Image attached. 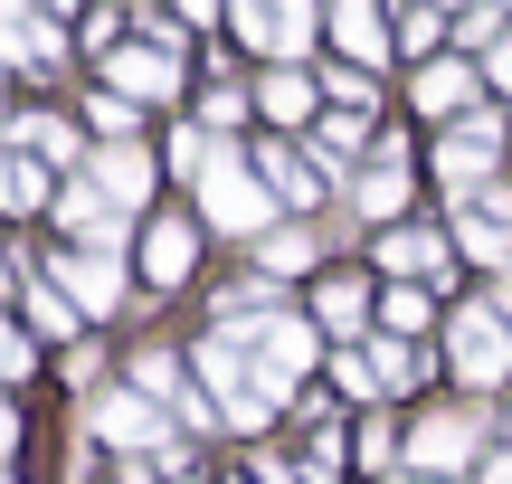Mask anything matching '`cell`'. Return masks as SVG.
I'll return each mask as SVG.
<instances>
[{
	"instance_id": "1",
	"label": "cell",
	"mask_w": 512,
	"mask_h": 484,
	"mask_svg": "<svg viewBox=\"0 0 512 484\" xmlns=\"http://www.w3.org/2000/svg\"><path fill=\"white\" fill-rule=\"evenodd\" d=\"M275 200H285V190H275V181H256L238 152H219V162L200 171V209L228 228V238H266V228H275Z\"/></svg>"
},
{
	"instance_id": "2",
	"label": "cell",
	"mask_w": 512,
	"mask_h": 484,
	"mask_svg": "<svg viewBox=\"0 0 512 484\" xmlns=\"http://www.w3.org/2000/svg\"><path fill=\"white\" fill-rule=\"evenodd\" d=\"M446 352H456V371L475 380V390H494V380L512 371V342H503V323L484 314V304H456V333H446Z\"/></svg>"
},
{
	"instance_id": "3",
	"label": "cell",
	"mask_w": 512,
	"mask_h": 484,
	"mask_svg": "<svg viewBox=\"0 0 512 484\" xmlns=\"http://www.w3.org/2000/svg\"><path fill=\"white\" fill-rule=\"evenodd\" d=\"M238 38L266 57H304L313 38V0H238Z\"/></svg>"
},
{
	"instance_id": "4",
	"label": "cell",
	"mask_w": 512,
	"mask_h": 484,
	"mask_svg": "<svg viewBox=\"0 0 512 484\" xmlns=\"http://www.w3.org/2000/svg\"><path fill=\"white\" fill-rule=\"evenodd\" d=\"M105 76H114V95H133V105H162V95H181V67H171L162 38H152V48H114Z\"/></svg>"
},
{
	"instance_id": "5",
	"label": "cell",
	"mask_w": 512,
	"mask_h": 484,
	"mask_svg": "<svg viewBox=\"0 0 512 484\" xmlns=\"http://www.w3.org/2000/svg\"><path fill=\"white\" fill-rule=\"evenodd\" d=\"M57 285H67V295L86 304V314H114V295H124V266H114V247H76Z\"/></svg>"
},
{
	"instance_id": "6",
	"label": "cell",
	"mask_w": 512,
	"mask_h": 484,
	"mask_svg": "<svg viewBox=\"0 0 512 484\" xmlns=\"http://www.w3.org/2000/svg\"><path fill=\"white\" fill-rule=\"evenodd\" d=\"M57 228H67L76 247H114V238H124V219H114L105 190H67V200H57Z\"/></svg>"
},
{
	"instance_id": "7",
	"label": "cell",
	"mask_w": 512,
	"mask_h": 484,
	"mask_svg": "<svg viewBox=\"0 0 512 484\" xmlns=\"http://www.w3.org/2000/svg\"><path fill=\"white\" fill-rule=\"evenodd\" d=\"M95 428H105L114 447H152V390H143V380H133V390L95 399Z\"/></svg>"
},
{
	"instance_id": "8",
	"label": "cell",
	"mask_w": 512,
	"mask_h": 484,
	"mask_svg": "<svg viewBox=\"0 0 512 484\" xmlns=\"http://www.w3.org/2000/svg\"><path fill=\"white\" fill-rule=\"evenodd\" d=\"M437 171H446L456 190H484V171H494V124H465V133H446Z\"/></svg>"
},
{
	"instance_id": "9",
	"label": "cell",
	"mask_w": 512,
	"mask_h": 484,
	"mask_svg": "<svg viewBox=\"0 0 512 484\" xmlns=\"http://www.w3.org/2000/svg\"><path fill=\"white\" fill-rule=\"evenodd\" d=\"M95 190H105L114 209H133L152 190V152H133V143H114V152H95Z\"/></svg>"
},
{
	"instance_id": "10",
	"label": "cell",
	"mask_w": 512,
	"mask_h": 484,
	"mask_svg": "<svg viewBox=\"0 0 512 484\" xmlns=\"http://www.w3.org/2000/svg\"><path fill=\"white\" fill-rule=\"evenodd\" d=\"M332 38H342V48L370 67V57L389 48V19H380V0H332Z\"/></svg>"
},
{
	"instance_id": "11",
	"label": "cell",
	"mask_w": 512,
	"mask_h": 484,
	"mask_svg": "<svg viewBox=\"0 0 512 484\" xmlns=\"http://www.w3.org/2000/svg\"><path fill=\"white\" fill-rule=\"evenodd\" d=\"M465 456H475V428H456V418H427V428H418V447H408V466H427V475H456Z\"/></svg>"
},
{
	"instance_id": "12",
	"label": "cell",
	"mask_w": 512,
	"mask_h": 484,
	"mask_svg": "<svg viewBox=\"0 0 512 484\" xmlns=\"http://www.w3.org/2000/svg\"><path fill=\"white\" fill-rule=\"evenodd\" d=\"M475 86H484V76L465 67V57H437V67L418 76V105L427 114H465V105H475Z\"/></svg>"
},
{
	"instance_id": "13",
	"label": "cell",
	"mask_w": 512,
	"mask_h": 484,
	"mask_svg": "<svg viewBox=\"0 0 512 484\" xmlns=\"http://www.w3.org/2000/svg\"><path fill=\"white\" fill-rule=\"evenodd\" d=\"M181 266H190V228H181V219H152V238H143V276L171 285Z\"/></svg>"
},
{
	"instance_id": "14",
	"label": "cell",
	"mask_w": 512,
	"mask_h": 484,
	"mask_svg": "<svg viewBox=\"0 0 512 484\" xmlns=\"http://www.w3.org/2000/svg\"><path fill=\"white\" fill-rule=\"evenodd\" d=\"M313 314H323V333H361V314H370V295H361V276H332L323 295H313Z\"/></svg>"
},
{
	"instance_id": "15",
	"label": "cell",
	"mask_w": 512,
	"mask_h": 484,
	"mask_svg": "<svg viewBox=\"0 0 512 484\" xmlns=\"http://www.w3.org/2000/svg\"><path fill=\"white\" fill-rule=\"evenodd\" d=\"M456 238H465V257H484V266H503V200H484V209H465V219H456Z\"/></svg>"
},
{
	"instance_id": "16",
	"label": "cell",
	"mask_w": 512,
	"mask_h": 484,
	"mask_svg": "<svg viewBox=\"0 0 512 484\" xmlns=\"http://www.w3.org/2000/svg\"><path fill=\"white\" fill-rule=\"evenodd\" d=\"M380 257L399 266V276H437V266H446V247H437V238H418V228H389V238H380Z\"/></svg>"
},
{
	"instance_id": "17",
	"label": "cell",
	"mask_w": 512,
	"mask_h": 484,
	"mask_svg": "<svg viewBox=\"0 0 512 484\" xmlns=\"http://www.w3.org/2000/svg\"><path fill=\"white\" fill-rule=\"evenodd\" d=\"M399 200H408V171L389 162V143H380V162L361 171V209H370V219H389V209H399Z\"/></svg>"
},
{
	"instance_id": "18",
	"label": "cell",
	"mask_w": 512,
	"mask_h": 484,
	"mask_svg": "<svg viewBox=\"0 0 512 484\" xmlns=\"http://www.w3.org/2000/svg\"><path fill=\"white\" fill-rule=\"evenodd\" d=\"M408 380H418V352H408V342H370V390H408Z\"/></svg>"
},
{
	"instance_id": "19",
	"label": "cell",
	"mask_w": 512,
	"mask_h": 484,
	"mask_svg": "<svg viewBox=\"0 0 512 484\" xmlns=\"http://www.w3.org/2000/svg\"><path fill=\"white\" fill-rule=\"evenodd\" d=\"M19 143H29L38 162H76V133L57 124V114H29V124H19Z\"/></svg>"
},
{
	"instance_id": "20",
	"label": "cell",
	"mask_w": 512,
	"mask_h": 484,
	"mask_svg": "<svg viewBox=\"0 0 512 484\" xmlns=\"http://www.w3.org/2000/svg\"><path fill=\"white\" fill-rule=\"evenodd\" d=\"M266 114L275 124H304L313 114V76H266Z\"/></svg>"
},
{
	"instance_id": "21",
	"label": "cell",
	"mask_w": 512,
	"mask_h": 484,
	"mask_svg": "<svg viewBox=\"0 0 512 484\" xmlns=\"http://www.w3.org/2000/svg\"><path fill=\"white\" fill-rule=\"evenodd\" d=\"M256 257H266L275 276H294V266L313 257V238H304V228H266V238H256Z\"/></svg>"
},
{
	"instance_id": "22",
	"label": "cell",
	"mask_w": 512,
	"mask_h": 484,
	"mask_svg": "<svg viewBox=\"0 0 512 484\" xmlns=\"http://www.w3.org/2000/svg\"><path fill=\"white\" fill-rule=\"evenodd\" d=\"M380 323H389V333H418V323H427V295H418V285H389V295H380Z\"/></svg>"
},
{
	"instance_id": "23",
	"label": "cell",
	"mask_w": 512,
	"mask_h": 484,
	"mask_svg": "<svg viewBox=\"0 0 512 484\" xmlns=\"http://www.w3.org/2000/svg\"><path fill=\"white\" fill-rule=\"evenodd\" d=\"M133 380H143L152 399H181V361H171V352H143V361H133Z\"/></svg>"
},
{
	"instance_id": "24",
	"label": "cell",
	"mask_w": 512,
	"mask_h": 484,
	"mask_svg": "<svg viewBox=\"0 0 512 484\" xmlns=\"http://www.w3.org/2000/svg\"><path fill=\"white\" fill-rule=\"evenodd\" d=\"M266 181H275V190H285V200H313V171H304V162H294V152H285V143H275V152H266Z\"/></svg>"
},
{
	"instance_id": "25",
	"label": "cell",
	"mask_w": 512,
	"mask_h": 484,
	"mask_svg": "<svg viewBox=\"0 0 512 484\" xmlns=\"http://www.w3.org/2000/svg\"><path fill=\"white\" fill-rule=\"evenodd\" d=\"M323 152L351 162V152H361V114H323Z\"/></svg>"
},
{
	"instance_id": "26",
	"label": "cell",
	"mask_w": 512,
	"mask_h": 484,
	"mask_svg": "<svg viewBox=\"0 0 512 484\" xmlns=\"http://www.w3.org/2000/svg\"><path fill=\"white\" fill-rule=\"evenodd\" d=\"M10 209H38V152H19V162H10Z\"/></svg>"
},
{
	"instance_id": "27",
	"label": "cell",
	"mask_w": 512,
	"mask_h": 484,
	"mask_svg": "<svg viewBox=\"0 0 512 484\" xmlns=\"http://www.w3.org/2000/svg\"><path fill=\"white\" fill-rule=\"evenodd\" d=\"M361 466H399V437H389L380 418H370V428H361Z\"/></svg>"
},
{
	"instance_id": "28",
	"label": "cell",
	"mask_w": 512,
	"mask_h": 484,
	"mask_svg": "<svg viewBox=\"0 0 512 484\" xmlns=\"http://www.w3.org/2000/svg\"><path fill=\"white\" fill-rule=\"evenodd\" d=\"M323 86H332V95H342V105H370V76H361V67H332V76H323Z\"/></svg>"
},
{
	"instance_id": "29",
	"label": "cell",
	"mask_w": 512,
	"mask_h": 484,
	"mask_svg": "<svg viewBox=\"0 0 512 484\" xmlns=\"http://www.w3.org/2000/svg\"><path fill=\"white\" fill-rule=\"evenodd\" d=\"M484 76H494V86L512 95V38H494V57H484Z\"/></svg>"
},
{
	"instance_id": "30",
	"label": "cell",
	"mask_w": 512,
	"mask_h": 484,
	"mask_svg": "<svg viewBox=\"0 0 512 484\" xmlns=\"http://www.w3.org/2000/svg\"><path fill=\"white\" fill-rule=\"evenodd\" d=\"M484 484H512V456H494V466H484Z\"/></svg>"
},
{
	"instance_id": "31",
	"label": "cell",
	"mask_w": 512,
	"mask_h": 484,
	"mask_svg": "<svg viewBox=\"0 0 512 484\" xmlns=\"http://www.w3.org/2000/svg\"><path fill=\"white\" fill-rule=\"evenodd\" d=\"M494 304H503V314H512V276H503V295H494Z\"/></svg>"
},
{
	"instance_id": "32",
	"label": "cell",
	"mask_w": 512,
	"mask_h": 484,
	"mask_svg": "<svg viewBox=\"0 0 512 484\" xmlns=\"http://www.w3.org/2000/svg\"><path fill=\"white\" fill-rule=\"evenodd\" d=\"M456 10H465V0H456Z\"/></svg>"
}]
</instances>
